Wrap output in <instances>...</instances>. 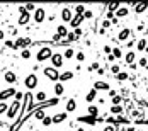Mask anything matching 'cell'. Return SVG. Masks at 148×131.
I'll use <instances>...</instances> for the list:
<instances>
[{
	"label": "cell",
	"instance_id": "db71d44e",
	"mask_svg": "<svg viewBox=\"0 0 148 131\" xmlns=\"http://www.w3.org/2000/svg\"><path fill=\"white\" fill-rule=\"evenodd\" d=\"M53 41H55V43H60V41H61V37L58 36V34H55V36H53Z\"/></svg>",
	"mask_w": 148,
	"mask_h": 131
},
{
	"label": "cell",
	"instance_id": "9a60e30c",
	"mask_svg": "<svg viewBox=\"0 0 148 131\" xmlns=\"http://www.w3.org/2000/svg\"><path fill=\"white\" fill-rule=\"evenodd\" d=\"M130 34H131V31L128 29V27H124V29H121V31H119L117 39H119V41H126V39L130 37Z\"/></svg>",
	"mask_w": 148,
	"mask_h": 131
},
{
	"label": "cell",
	"instance_id": "5b68a950",
	"mask_svg": "<svg viewBox=\"0 0 148 131\" xmlns=\"http://www.w3.org/2000/svg\"><path fill=\"white\" fill-rule=\"evenodd\" d=\"M63 55L61 53H53V56H51V63H53V68H60V67H63Z\"/></svg>",
	"mask_w": 148,
	"mask_h": 131
},
{
	"label": "cell",
	"instance_id": "836d02e7",
	"mask_svg": "<svg viewBox=\"0 0 148 131\" xmlns=\"http://www.w3.org/2000/svg\"><path fill=\"white\" fill-rule=\"evenodd\" d=\"M77 39H78V37L75 36L73 33H68V36L65 37V41H67V43H68V44H70V43H73V41H77Z\"/></svg>",
	"mask_w": 148,
	"mask_h": 131
},
{
	"label": "cell",
	"instance_id": "603a6c76",
	"mask_svg": "<svg viewBox=\"0 0 148 131\" xmlns=\"http://www.w3.org/2000/svg\"><path fill=\"white\" fill-rule=\"evenodd\" d=\"M147 44H148V41L145 39V37H143V39H140V41L136 43V51H145Z\"/></svg>",
	"mask_w": 148,
	"mask_h": 131
},
{
	"label": "cell",
	"instance_id": "b9f144b4",
	"mask_svg": "<svg viewBox=\"0 0 148 131\" xmlns=\"http://www.w3.org/2000/svg\"><path fill=\"white\" fill-rule=\"evenodd\" d=\"M77 60H78V61H80V63H82V61H85V55H84V53H82V51H78V53H77Z\"/></svg>",
	"mask_w": 148,
	"mask_h": 131
},
{
	"label": "cell",
	"instance_id": "681fc988",
	"mask_svg": "<svg viewBox=\"0 0 148 131\" xmlns=\"http://www.w3.org/2000/svg\"><path fill=\"white\" fill-rule=\"evenodd\" d=\"M104 53H106V55H111L112 48H111V46H104Z\"/></svg>",
	"mask_w": 148,
	"mask_h": 131
},
{
	"label": "cell",
	"instance_id": "7402d4cb",
	"mask_svg": "<svg viewBox=\"0 0 148 131\" xmlns=\"http://www.w3.org/2000/svg\"><path fill=\"white\" fill-rule=\"evenodd\" d=\"M128 14H130V9H126V7H123V5H121V7L117 9V12H116L117 19H119V17H126Z\"/></svg>",
	"mask_w": 148,
	"mask_h": 131
},
{
	"label": "cell",
	"instance_id": "8fae6325",
	"mask_svg": "<svg viewBox=\"0 0 148 131\" xmlns=\"http://www.w3.org/2000/svg\"><path fill=\"white\" fill-rule=\"evenodd\" d=\"M51 117H53V123H55V124H58V123H63V121L68 117V112H58V114L51 116Z\"/></svg>",
	"mask_w": 148,
	"mask_h": 131
},
{
	"label": "cell",
	"instance_id": "30bf717a",
	"mask_svg": "<svg viewBox=\"0 0 148 131\" xmlns=\"http://www.w3.org/2000/svg\"><path fill=\"white\" fill-rule=\"evenodd\" d=\"M61 19H63V22H70V20L73 19V14H72V10H70L68 7L61 9Z\"/></svg>",
	"mask_w": 148,
	"mask_h": 131
},
{
	"label": "cell",
	"instance_id": "ffe728a7",
	"mask_svg": "<svg viewBox=\"0 0 148 131\" xmlns=\"http://www.w3.org/2000/svg\"><path fill=\"white\" fill-rule=\"evenodd\" d=\"M56 34L60 37H67L68 36V29H67L65 26H58V27H56Z\"/></svg>",
	"mask_w": 148,
	"mask_h": 131
},
{
	"label": "cell",
	"instance_id": "f6af8a7d",
	"mask_svg": "<svg viewBox=\"0 0 148 131\" xmlns=\"http://www.w3.org/2000/svg\"><path fill=\"white\" fill-rule=\"evenodd\" d=\"M5 46H7V48H14V50H17V46H16L14 41H5Z\"/></svg>",
	"mask_w": 148,
	"mask_h": 131
},
{
	"label": "cell",
	"instance_id": "ba28073f",
	"mask_svg": "<svg viewBox=\"0 0 148 131\" xmlns=\"http://www.w3.org/2000/svg\"><path fill=\"white\" fill-rule=\"evenodd\" d=\"M77 121H80V123H85V124H95L97 123V117H94V116H80V117H77Z\"/></svg>",
	"mask_w": 148,
	"mask_h": 131
},
{
	"label": "cell",
	"instance_id": "277c9868",
	"mask_svg": "<svg viewBox=\"0 0 148 131\" xmlns=\"http://www.w3.org/2000/svg\"><path fill=\"white\" fill-rule=\"evenodd\" d=\"M43 73L46 75L50 80H55V82L58 80V78H60V73H58V70H56V68H53V67H48V68H44V70H43Z\"/></svg>",
	"mask_w": 148,
	"mask_h": 131
},
{
	"label": "cell",
	"instance_id": "d590c367",
	"mask_svg": "<svg viewBox=\"0 0 148 131\" xmlns=\"http://www.w3.org/2000/svg\"><path fill=\"white\" fill-rule=\"evenodd\" d=\"M112 56H114V58H121V56H123L121 48H112Z\"/></svg>",
	"mask_w": 148,
	"mask_h": 131
},
{
	"label": "cell",
	"instance_id": "f907efd6",
	"mask_svg": "<svg viewBox=\"0 0 148 131\" xmlns=\"http://www.w3.org/2000/svg\"><path fill=\"white\" fill-rule=\"evenodd\" d=\"M111 26V20H104L102 22V29H106V27H109Z\"/></svg>",
	"mask_w": 148,
	"mask_h": 131
},
{
	"label": "cell",
	"instance_id": "e0dca14e",
	"mask_svg": "<svg viewBox=\"0 0 148 131\" xmlns=\"http://www.w3.org/2000/svg\"><path fill=\"white\" fill-rule=\"evenodd\" d=\"M94 89H95V90H109L111 87H109V83H106V82H95V83H94Z\"/></svg>",
	"mask_w": 148,
	"mask_h": 131
},
{
	"label": "cell",
	"instance_id": "c3c4849f",
	"mask_svg": "<svg viewBox=\"0 0 148 131\" xmlns=\"http://www.w3.org/2000/svg\"><path fill=\"white\" fill-rule=\"evenodd\" d=\"M14 97H16V100H19V102H20V99L24 97V94H22V92H16V95H14Z\"/></svg>",
	"mask_w": 148,
	"mask_h": 131
},
{
	"label": "cell",
	"instance_id": "60d3db41",
	"mask_svg": "<svg viewBox=\"0 0 148 131\" xmlns=\"http://www.w3.org/2000/svg\"><path fill=\"white\" fill-rule=\"evenodd\" d=\"M138 65H140V67H143V68H147V67H148V58H141V60L138 61Z\"/></svg>",
	"mask_w": 148,
	"mask_h": 131
},
{
	"label": "cell",
	"instance_id": "4fadbf2b",
	"mask_svg": "<svg viewBox=\"0 0 148 131\" xmlns=\"http://www.w3.org/2000/svg\"><path fill=\"white\" fill-rule=\"evenodd\" d=\"M73 78V72L72 70H67V72H63V73H60V82H68V80H72Z\"/></svg>",
	"mask_w": 148,
	"mask_h": 131
},
{
	"label": "cell",
	"instance_id": "d4e9b609",
	"mask_svg": "<svg viewBox=\"0 0 148 131\" xmlns=\"http://www.w3.org/2000/svg\"><path fill=\"white\" fill-rule=\"evenodd\" d=\"M65 92V87H63V83L60 82V83H55V95L56 97H60V95H63Z\"/></svg>",
	"mask_w": 148,
	"mask_h": 131
},
{
	"label": "cell",
	"instance_id": "e575fe53",
	"mask_svg": "<svg viewBox=\"0 0 148 131\" xmlns=\"http://www.w3.org/2000/svg\"><path fill=\"white\" fill-rule=\"evenodd\" d=\"M75 12H77V16H84V12H85V5H77V7H75Z\"/></svg>",
	"mask_w": 148,
	"mask_h": 131
},
{
	"label": "cell",
	"instance_id": "816d5d0a",
	"mask_svg": "<svg viewBox=\"0 0 148 131\" xmlns=\"http://www.w3.org/2000/svg\"><path fill=\"white\" fill-rule=\"evenodd\" d=\"M104 131H116V128H114V126H109V124H107V126L104 128Z\"/></svg>",
	"mask_w": 148,
	"mask_h": 131
},
{
	"label": "cell",
	"instance_id": "7a4b0ae2",
	"mask_svg": "<svg viewBox=\"0 0 148 131\" xmlns=\"http://www.w3.org/2000/svg\"><path fill=\"white\" fill-rule=\"evenodd\" d=\"M20 106H22V102L14 100V102L9 106V109H7V117H9V119H14V117L17 116V112L20 111Z\"/></svg>",
	"mask_w": 148,
	"mask_h": 131
},
{
	"label": "cell",
	"instance_id": "d6a6232c",
	"mask_svg": "<svg viewBox=\"0 0 148 131\" xmlns=\"http://www.w3.org/2000/svg\"><path fill=\"white\" fill-rule=\"evenodd\" d=\"M36 100L43 104V102L46 100V94H44V92H37V94H36Z\"/></svg>",
	"mask_w": 148,
	"mask_h": 131
},
{
	"label": "cell",
	"instance_id": "ac0fdd59",
	"mask_svg": "<svg viewBox=\"0 0 148 131\" xmlns=\"http://www.w3.org/2000/svg\"><path fill=\"white\" fill-rule=\"evenodd\" d=\"M148 9V2H143V3H136L134 5V12L136 14H141V12H145Z\"/></svg>",
	"mask_w": 148,
	"mask_h": 131
},
{
	"label": "cell",
	"instance_id": "5bb4252c",
	"mask_svg": "<svg viewBox=\"0 0 148 131\" xmlns=\"http://www.w3.org/2000/svg\"><path fill=\"white\" fill-rule=\"evenodd\" d=\"M3 80H5L7 83H16L17 77H16V73H14V72H5V75H3Z\"/></svg>",
	"mask_w": 148,
	"mask_h": 131
},
{
	"label": "cell",
	"instance_id": "7bdbcfd3",
	"mask_svg": "<svg viewBox=\"0 0 148 131\" xmlns=\"http://www.w3.org/2000/svg\"><path fill=\"white\" fill-rule=\"evenodd\" d=\"M92 16H94L92 10H87V9H85V12H84V19H92Z\"/></svg>",
	"mask_w": 148,
	"mask_h": 131
},
{
	"label": "cell",
	"instance_id": "ab89813d",
	"mask_svg": "<svg viewBox=\"0 0 148 131\" xmlns=\"http://www.w3.org/2000/svg\"><path fill=\"white\" fill-rule=\"evenodd\" d=\"M123 102V95H114L112 97V104H121Z\"/></svg>",
	"mask_w": 148,
	"mask_h": 131
},
{
	"label": "cell",
	"instance_id": "ee69618b",
	"mask_svg": "<svg viewBox=\"0 0 148 131\" xmlns=\"http://www.w3.org/2000/svg\"><path fill=\"white\" fill-rule=\"evenodd\" d=\"M7 109H9V104H0V114H3V112H7Z\"/></svg>",
	"mask_w": 148,
	"mask_h": 131
},
{
	"label": "cell",
	"instance_id": "2e32d148",
	"mask_svg": "<svg viewBox=\"0 0 148 131\" xmlns=\"http://www.w3.org/2000/svg\"><path fill=\"white\" fill-rule=\"evenodd\" d=\"M106 121H107V124H109V123H130V119H126V117H123V116H116V117H107Z\"/></svg>",
	"mask_w": 148,
	"mask_h": 131
},
{
	"label": "cell",
	"instance_id": "91938a15",
	"mask_svg": "<svg viewBox=\"0 0 148 131\" xmlns=\"http://www.w3.org/2000/svg\"><path fill=\"white\" fill-rule=\"evenodd\" d=\"M75 131H85V130L84 128H78V130H75Z\"/></svg>",
	"mask_w": 148,
	"mask_h": 131
},
{
	"label": "cell",
	"instance_id": "f5cc1de1",
	"mask_svg": "<svg viewBox=\"0 0 148 131\" xmlns=\"http://www.w3.org/2000/svg\"><path fill=\"white\" fill-rule=\"evenodd\" d=\"M90 70H99V63H92L90 65Z\"/></svg>",
	"mask_w": 148,
	"mask_h": 131
},
{
	"label": "cell",
	"instance_id": "8992f818",
	"mask_svg": "<svg viewBox=\"0 0 148 131\" xmlns=\"http://www.w3.org/2000/svg\"><path fill=\"white\" fill-rule=\"evenodd\" d=\"M16 89H12V87H9V89H5V90H0V100L3 102V100H7V99H10V97H14L16 95Z\"/></svg>",
	"mask_w": 148,
	"mask_h": 131
},
{
	"label": "cell",
	"instance_id": "4316f807",
	"mask_svg": "<svg viewBox=\"0 0 148 131\" xmlns=\"http://www.w3.org/2000/svg\"><path fill=\"white\" fill-rule=\"evenodd\" d=\"M34 116H36V119H39V121H43V119L46 117V112H44V107H41V109H37V111L34 112Z\"/></svg>",
	"mask_w": 148,
	"mask_h": 131
},
{
	"label": "cell",
	"instance_id": "484cf974",
	"mask_svg": "<svg viewBox=\"0 0 148 131\" xmlns=\"http://www.w3.org/2000/svg\"><path fill=\"white\" fill-rule=\"evenodd\" d=\"M95 95H97V90H95V89H92L90 92H89L87 95H85V100H87V102L90 104V102H94V99H95Z\"/></svg>",
	"mask_w": 148,
	"mask_h": 131
},
{
	"label": "cell",
	"instance_id": "680465c9",
	"mask_svg": "<svg viewBox=\"0 0 148 131\" xmlns=\"http://www.w3.org/2000/svg\"><path fill=\"white\" fill-rule=\"evenodd\" d=\"M145 53H147V55H148V44H147V48H145Z\"/></svg>",
	"mask_w": 148,
	"mask_h": 131
},
{
	"label": "cell",
	"instance_id": "83f0119b",
	"mask_svg": "<svg viewBox=\"0 0 148 131\" xmlns=\"http://www.w3.org/2000/svg\"><path fill=\"white\" fill-rule=\"evenodd\" d=\"M87 111H89V116H94V117H97V116H99V109H97L95 106H92V104L87 107Z\"/></svg>",
	"mask_w": 148,
	"mask_h": 131
},
{
	"label": "cell",
	"instance_id": "44dd1931",
	"mask_svg": "<svg viewBox=\"0 0 148 131\" xmlns=\"http://www.w3.org/2000/svg\"><path fill=\"white\" fill-rule=\"evenodd\" d=\"M77 109V100L75 99H68L67 102V112H73Z\"/></svg>",
	"mask_w": 148,
	"mask_h": 131
},
{
	"label": "cell",
	"instance_id": "f1b7e54d",
	"mask_svg": "<svg viewBox=\"0 0 148 131\" xmlns=\"http://www.w3.org/2000/svg\"><path fill=\"white\" fill-rule=\"evenodd\" d=\"M111 112L112 114H121V112H123V106H121V104H114L111 107Z\"/></svg>",
	"mask_w": 148,
	"mask_h": 131
},
{
	"label": "cell",
	"instance_id": "f546056e",
	"mask_svg": "<svg viewBox=\"0 0 148 131\" xmlns=\"http://www.w3.org/2000/svg\"><path fill=\"white\" fill-rule=\"evenodd\" d=\"M119 7H121V3H119V2H112V3H109V12H112V14H114V12H117V9H119Z\"/></svg>",
	"mask_w": 148,
	"mask_h": 131
},
{
	"label": "cell",
	"instance_id": "6f0895ef",
	"mask_svg": "<svg viewBox=\"0 0 148 131\" xmlns=\"http://www.w3.org/2000/svg\"><path fill=\"white\" fill-rule=\"evenodd\" d=\"M3 36H5V34H3V31H2V29H0V41H2V39H3Z\"/></svg>",
	"mask_w": 148,
	"mask_h": 131
},
{
	"label": "cell",
	"instance_id": "52a82bcc",
	"mask_svg": "<svg viewBox=\"0 0 148 131\" xmlns=\"http://www.w3.org/2000/svg\"><path fill=\"white\" fill-rule=\"evenodd\" d=\"M44 19H46V9H36V12H34V20H36L37 24H41V22H44Z\"/></svg>",
	"mask_w": 148,
	"mask_h": 131
},
{
	"label": "cell",
	"instance_id": "9c48e42d",
	"mask_svg": "<svg viewBox=\"0 0 148 131\" xmlns=\"http://www.w3.org/2000/svg\"><path fill=\"white\" fill-rule=\"evenodd\" d=\"M29 44H31V39L29 37H17V41H16V46L17 48H22V50H26Z\"/></svg>",
	"mask_w": 148,
	"mask_h": 131
},
{
	"label": "cell",
	"instance_id": "3957f363",
	"mask_svg": "<svg viewBox=\"0 0 148 131\" xmlns=\"http://www.w3.org/2000/svg\"><path fill=\"white\" fill-rule=\"evenodd\" d=\"M24 85L27 87V89H36L37 87V75L36 73H31L26 77V80H24Z\"/></svg>",
	"mask_w": 148,
	"mask_h": 131
},
{
	"label": "cell",
	"instance_id": "f35d334b",
	"mask_svg": "<svg viewBox=\"0 0 148 131\" xmlns=\"http://www.w3.org/2000/svg\"><path fill=\"white\" fill-rule=\"evenodd\" d=\"M50 124H53V117H50V116H46V117L43 119V126H50Z\"/></svg>",
	"mask_w": 148,
	"mask_h": 131
},
{
	"label": "cell",
	"instance_id": "8d00e7d4",
	"mask_svg": "<svg viewBox=\"0 0 148 131\" xmlns=\"http://www.w3.org/2000/svg\"><path fill=\"white\" fill-rule=\"evenodd\" d=\"M20 56H22V58H24V60H29V58H31V51H29V50H27V48H26V50H22V53H20Z\"/></svg>",
	"mask_w": 148,
	"mask_h": 131
},
{
	"label": "cell",
	"instance_id": "74e56055",
	"mask_svg": "<svg viewBox=\"0 0 148 131\" xmlns=\"http://www.w3.org/2000/svg\"><path fill=\"white\" fill-rule=\"evenodd\" d=\"M111 72L112 73H119V72H121V67H119V65H117V63H114V65H111Z\"/></svg>",
	"mask_w": 148,
	"mask_h": 131
},
{
	"label": "cell",
	"instance_id": "6da1fadb",
	"mask_svg": "<svg viewBox=\"0 0 148 131\" xmlns=\"http://www.w3.org/2000/svg\"><path fill=\"white\" fill-rule=\"evenodd\" d=\"M51 56H53V50L51 48H48V46H44V48H41L39 51H37L36 55V60L41 63V61H46V60H51Z\"/></svg>",
	"mask_w": 148,
	"mask_h": 131
},
{
	"label": "cell",
	"instance_id": "11a10c76",
	"mask_svg": "<svg viewBox=\"0 0 148 131\" xmlns=\"http://www.w3.org/2000/svg\"><path fill=\"white\" fill-rule=\"evenodd\" d=\"M107 92H109V95H111V97H114V95H116V90H112V89H109Z\"/></svg>",
	"mask_w": 148,
	"mask_h": 131
},
{
	"label": "cell",
	"instance_id": "4dcf8cb0",
	"mask_svg": "<svg viewBox=\"0 0 148 131\" xmlns=\"http://www.w3.org/2000/svg\"><path fill=\"white\" fill-rule=\"evenodd\" d=\"M75 56V51L72 48H68V50H65V53H63V58H67V60H70V58H73Z\"/></svg>",
	"mask_w": 148,
	"mask_h": 131
},
{
	"label": "cell",
	"instance_id": "1f68e13d",
	"mask_svg": "<svg viewBox=\"0 0 148 131\" xmlns=\"http://www.w3.org/2000/svg\"><path fill=\"white\" fill-rule=\"evenodd\" d=\"M116 78H117V80H121V82H123V80H128V78H130V75L126 73V72H119V73L116 75Z\"/></svg>",
	"mask_w": 148,
	"mask_h": 131
},
{
	"label": "cell",
	"instance_id": "9f6ffc18",
	"mask_svg": "<svg viewBox=\"0 0 148 131\" xmlns=\"http://www.w3.org/2000/svg\"><path fill=\"white\" fill-rule=\"evenodd\" d=\"M107 60H109V61H114L116 58H114V56H112V53H111V55H107Z\"/></svg>",
	"mask_w": 148,
	"mask_h": 131
},
{
	"label": "cell",
	"instance_id": "7c38bea8",
	"mask_svg": "<svg viewBox=\"0 0 148 131\" xmlns=\"http://www.w3.org/2000/svg\"><path fill=\"white\" fill-rule=\"evenodd\" d=\"M84 20H85V19H84V16H75V17L70 20V26H72L73 29H77V27H80V24H82Z\"/></svg>",
	"mask_w": 148,
	"mask_h": 131
},
{
	"label": "cell",
	"instance_id": "bcb514c9",
	"mask_svg": "<svg viewBox=\"0 0 148 131\" xmlns=\"http://www.w3.org/2000/svg\"><path fill=\"white\" fill-rule=\"evenodd\" d=\"M24 7H26L27 12H29V10H36V5H34V3H27V5H24Z\"/></svg>",
	"mask_w": 148,
	"mask_h": 131
},
{
	"label": "cell",
	"instance_id": "7dc6e473",
	"mask_svg": "<svg viewBox=\"0 0 148 131\" xmlns=\"http://www.w3.org/2000/svg\"><path fill=\"white\" fill-rule=\"evenodd\" d=\"M73 34H75V36H77V37H80V36H82V34H84V31H82L80 27H77V29H75V31H73Z\"/></svg>",
	"mask_w": 148,
	"mask_h": 131
},
{
	"label": "cell",
	"instance_id": "d6986e66",
	"mask_svg": "<svg viewBox=\"0 0 148 131\" xmlns=\"http://www.w3.org/2000/svg\"><path fill=\"white\" fill-rule=\"evenodd\" d=\"M29 20H31V16H29V12H26V14H22V16L19 17V22H17V24H19V26H26Z\"/></svg>",
	"mask_w": 148,
	"mask_h": 131
},
{
	"label": "cell",
	"instance_id": "cb8c5ba5",
	"mask_svg": "<svg viewBox=\"0 0 148 131\" xmlns=\"http://www.w3.org/2000/svg\"><path fill=\"white\" fill-rule=\"evenodd\" d=\"M134 60H136V55H134V51H130V53H126L124 55V61L131 65V63H134Z\"/></svg>",
	"mask_w": 148,
	"mask_h": 131
}]
</instances>
